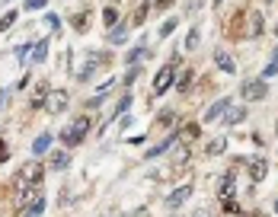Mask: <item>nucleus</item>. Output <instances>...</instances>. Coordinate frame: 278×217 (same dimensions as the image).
<instances>
[{
	"mask_svg": "<svg viewBox=\"0 0 278 217\" xmlns=\"http://www.w3.org/2000/svg\"><path fill=\"white\" fill-rule=\"evenodd\" d=\"M186 157H189V150H186V147H179V150H176V163H186Z\"/></svg>",
	"mask_w": 278,
	"mask_h": 217,
	"instance_id": "4c0bfd02",
	"label": "nucleus"
},
{
	"mask_svg": "<svg viewBox=\"0 0 278 217\" xmlns=\"http://www.w3.org/2000/svg\"><path fill=\"white\" fill-rule=\"evenodd\" d=\"M198 39H202V32H198V29L189 32V39H186V51H189V55H192V51L198 48Z\"/></svg>",
	"mask_w": 278,
	"mask_h": 217,
	"instance_id": "b1692460",
	"label": "nucleus"
},
{
	"mask_svg": "<svg viewBox=\"0 0 278 217\" xmlns=\"http://www.w3.org/2000/svg\"><path fill=\"white\" fill-rule=\"evenodd\" d=\"M214 4H221V0H214Z\"/></svg>",
	"mask_w": 278,
	"mask_h": 217,
	"instance_id": "49530a36",
	"label": "nucleus"
},
{
	"mask_svg": "<svg viewBox=\"0 0 278 217\" xmlns=\"http://www.w3.org/2000/svg\"><path fill=\"white\" fill-rule=\"evenodd\" d=\"M214 64H218L224 74H233V71H237V64H233V58L227 55V51H214Z\"/></svg>",
	"mask_w": 278,
	"mask_h": 217,
	"instance_id": "ddd939ff",
	"label": "nucleus"
},
{
	"mask_svg": "<svg viewBox=\"0 0 278 217\" xmlns=\"http://www.w3.org/2000/svg\"><path fill=\"white\" fill-rule=\"evenodd\" d=\"M0 160H7V144L0 141Z\"/></svg>",
	"mask_w": 278,
	"mask_h": 217,
	"instance_id": "ea45409f",
	"label": "nucleus"
},
{
	"mask_svg": "<svg viewBox=\"0 0 278 217\" xmlns=\"http://www.w3.org/2000/svg\"><path fill=\"white\" fill-rule=\"evenodd\" d=\"M192 77H195V71H192V67H186V71L179 74V80H176V86H179V90H189V83H192Z\"/></svg>",
	"mask_w": 278,
	"mask_h": 217,
	"instance_id": "5701e85b",
	"label": "nucleus"
},
{
	"mask_svg": "<svg viewBox=\"0 0 278 217\" xmlns=\"http://www.w3.org/2000/svg\"><path fill=\"white\" fill-rule=\"evenodd\" d=\"M112 4H115V0H112Z\"/></svg>",
	"mask_w": 278,
	"mask_h": 217,
	"instance_id": "de8ad7c7",
	"label": "nucleus"
},
{
	"mask_svg": "<svg viewBox=\"0 0 278 217\" xmlns=\"http://www.w3.org/2000/svg\"><path fill=\"white\" fill-rule=\"evenodd\" d=\"M99 61H102L99 51H86V55H83V64L77 67V80H86V77H90V74L99 67Z\"/></svg>",
	"mask_w": 278,
	"mask_h": 217,
	"instance_id": "423d86ee",
	"label": "nucleus"
},
{
	"mask_svg": "<svg viewBox=\"0 0 278 217\" xmlns=\"http://www.w3.org/2000/svg\"><path fill=\"white\" fill-rule=\"evenodd\" d=\"M198 134H202V125H198V121H189V125L182 128V137H186V141H195Z\"/></svg>",
	"mask_w": 278,
	"mask_h": 217,
	"instance_id": "4be33fe9",
	"label": "nucleus"
},
{
	"mask_svg": "<svg viewBox=\"0 0 278 217\" xmlns=\"http://www.w3.org/2000/svg\"><path fill=\"white\" fill-rule=\"evenodd\" d=\"M259 32H262V16H253V29H249V36H259Z\"/></svg>",
	"mask_w": 278,
	"mask_h": 217,
	"instance_id": "c756f323",
	"label": "nucleus"
},
{
	"mask_svg": "<svg viewBox=\"0 0 278 217\" xmlns=\"http://www.w3.org/2000/svg\"><path fill=\"white\" fill-rule=\"evenodd\" d=\"M192 217H208V211H195V214H192Z\"/></svg>",
	"mask_w": 278,
	"mask_h": 217,
	"instance_id": "a19ab883",
	"label": "nucleus"
},
{
	"mask_svg": "<svg viewBox=\"0 0 278 217\" xmlns=\"http://www.w3.org/2000/svg\"><path fill=\"white\" fill-rule=\"evenodd\" d=\"M268 176V163H265V157H256L253 163H249V179L253 182H262Z\"/></svg>",
	"mask_w": 278,
	"mask_h": 217,
	"instance_id": "9d476101",
	"label": "nucleus"
},
{
	"mask_svg": "<svg viewBox=\"0 0 278 217\" xmlns=\"http://www.w3.org/2000/svg\"><path fill=\"white\" fill-rule=\"evenodd\" d=\"M240 93H243V99H246V102L265 99V96H268V83H265V77H256V80H246V83L240 86Z\"/></svg>",
	"mask_w": 278,
	"mask_h": 217,
	"instance_id": "20e7f679",
	"label": "nucleus"
},
{
	"mask_svg": "<svg viewBox=\"0 0 278 217\" xmlns=\"http://www.w3.org/2000/svg\"><path fill=\"white\" fill-rule=\"evenodd\" d=\"M90 20H93V13H90V10H80V13H74L71 23H74L77 32H86V29H90Z\"/></svg>",
	"mask_w": 278,
	"mask_h": 217,
	"instance_id": "2eb2a0df",
	"label": "nucleus"
},
{
	"mask_svg": "<svg viewBox=\"0 0 278 217\" xmlns=\"http://www.w3.org/2000/svg\"><path fill=\"white\" fill-rule=\"evenodd\" d=\"M131 106V93H125V96H121V102L115 106V112H112V115H125V109Z\"/></svg>",
	"mask_w": 278,
	"mask_h": 217,
	"instance_id": "bb28decb",
	"label": "nucleus"
},
{
	"mask_svg": "<svg viewBox=\"0 0 278 217\" xmlns=\"http://www.w3.org/2000/svg\"><path fill=\"white\" fill-rule=\"evenodd\" d=\"M272 207H275V214H278V198H275V204H272Z\"/></svg>",
	"mask_w": 278,
	"mask_h": 217,
	"instance_id": "79ce46f5",
	"label": "nucleus"
},
{
	"mask_svg": "<svg viewBox=\"0 0 278 217\" xmlns=\"http://www.w3.org/2000/svg\"><path fill=\"white\" fill-rule=\"evenodd\" d=\"M275 74H278V61H275V64H268V67H265V74H262V77H275Z\"/></svg>",
	"mask_w": 278,
	"mask_h": 217,
	"instance_id": "58836bf2",
	"label": "nucleus"
},
{
	"mask_svg": "<svg viewBox=\"0 0 278 217\" xmlns=\"http://www.w3.org/2000/svg\"><path fill=\"white\" fill-rule=\"evenodd\" d=\"M128 26H131V23H121V26H115V32H112V36H109V42H121V39H125V29H128Z\"/></svg>",
	"mask_w": 278,
	"mask_h": 217,
	"instance_id": "a878e982",
	"label": "nucleus"
},
{
	"mask_svg": "<svg viewBox=\"0 0 278 217\" xmlns=\"http://www.w3.org/2000/svg\"><path fill=\"white\" fill-rule=\"evenodd\" d=\"M48 93H51V86H48V83H39L36 90H32V109H42V106H45Z\"/></svg>",
	"mask_w": 278,
	"mask_h": 217,
	"instance_id": "4468645a",
	"label": "nucleus"
},
{
	"mask_svg": "<svg viewBox=\"0 0 278 217\" xmlns=\"http://www.w3.org/2000/svg\"><path fill=\"white\" fill-rule=\"evenodd\" d=\"M0 106H4V96H0Z\"/></svg>",
	"mask_w": 278,
	"mask_h": 217,
	"instance_id": "c03bdc74",
	"label": "nucleus"
},
{
	"mask_svg": "<svg viewBox=\"0 0 278 217\" xmlns=\"http://www.w3.org/2000/svg\"><path fill=\"white\" fill-rule=\"evenodd\" d=\"M224 121H227V128H230V125H240V121H246V106H230L227 112H224Z\"/></svg>",
	"mask_w": 278,
	"mask_h": 217,
	"instance_id": "f8f14e48",
	"label": "nucleus"
},
{
	"mask_svg": "<svg viewBox=\"0 0 278 217\" xmlns=\"http://www.w3.org/2000/svg\"><path fill=\"white\" fill-rule=\"evenodd\" d=\"M189 198H192V185H182V188H176V192L167 195V207H170V211H176V207H182Z\"/></svg>",
	"mask_w": 278,
	"mask_h": 217,
	"instance_id": "6e6552de",
	"label": "nucleus"
},
{
	"mask_svg": "<svg viewBox=\"0 0 278 217\" xmlns=\"http://www.w3.org/2000/svg\"><path fill=\"white\" fill-rule=\"evenodd\" d=\"M275 131H278V121H275Z\"/></svg>",
	"mask_w": 278,
	"mask_h": 217,
	"instance_id": "a18cd8bd",
	"label": "nucleus"
},
{
	"mask_svg": "<svg viewBox=\"0 0 278 217\" xmlns=\"http://www.w3.org/2000/svg\"><path fill=\"white\" fill-rule=\"evenodd\" d=\"M67 99H71V96H67V90H51L48 99H45V109L51 112V115H61V112L67 109Z\"/></svg>",
	"mask_w": 278,
	"mask_h": 217,
	"instance_id": "39448f33",
	"label": "nucleus"
},
{
	"mask_svg": "<svg viewBox=\"0 0 278 217\" xmlns=\"http://www.w3.org/2000/svg\"><path fill=\"white\" fill-rule=\"evenodd\" d=\"M151 4H154V10H170L173 0H151Z\"/></svg>",
	"mask_w": 278,
	"mask_h": 217,
	"instance_id": "72a5a7b5",
	"label": "nucleus"
},
{
	"mask_svg": "<svg viewBox=\"0 0 278 217\" xmlns=\"http://www.w3.org/2000/svg\"><path fill=\"white\" fill-rule=\"evenodd\" d=\"M115 20H118L115 10H106V13H102V23H106V26H115Z\"/></svg>",
	"mask_w": 278,
	"mask_h": 217,
	"instance_id": "2f4dec72",
	"label": "nucleus"
},
{
	"mask_svg": "<svg viewBox=\"0 0 278 217\" xmlns=\"http://www.w3.org/2000/svg\"><path fill=\"white\" fill-rule=\"evenodd\" d=\"M48 147H51V134H42V137H36V144H32V153H36V157H42Z\"/></svg>",
	"mask_w": 278,
	"mask_h": 217,
	"instance_id": "412c9836",
	"label": "nucleus"
},
{
	"mask_svg": "<svg viewBox=\"0 0 278 217\" xmlns=\"http://www.w3.org/2000/svg\"><path fill=\"white\" fill-rule=\"evenodd\" d=\"M48 58V39H42L36 48H32V61H36V64H42V61Z\"/></svg>",
	"mask_w": 278,
	"mask_h": 217,
	"instance_id": "aec40b11",
	"label": "nucleus"
},
{
	"mask_svg": "<svg viewBox=\"0 0 278 217\" xmlns=\"http://www.w3.org/2000/svg\"><path fill=\"white\" fill-rule=\"evenodd\" d=\"M173 141H176V134H170L167 141H160L157 147H151V150H147V160H154V157H160V153H167L170 147H173Z\"/></svg>",
	"mask_w": 278,
	"mask_h": 217,
	"instance_id": "dca6fc26",
	"label": "nucleus"
},
{
	"mask_svg": "<svg viewBox=\"0 0 278 217\" xmlns=\"http://www.w3.org/2000/svg\"><path fill=\"white\" fill-rule=\"evenodd\" d=\"M13 23H16V10H10V13H4V16H0V32H7V29H10Z\"/></svg>",
	"mask_w": 278,
	"mask_h": 217,
	"instance_id": "393cba45",
	"label": "nucleus"
},
{
	"mask_svg": "<svg viewBox=\"0 0 278 217\" xmlns=\"http://www.w3.org/2000/svg\"><path fill=\"white\" fill-rule=\"evenodd\" d=\"M230 106H233V102H230V96H224V99H218V102H214L211 109L205 112V121H214V118H221V115H224V112H227Z\"/></svg>",
	"mask_w": 278,
	"mask_h": 217,
	"instance_id": "9b49d317",
	"label": "nucleus"
},
{
	"mask_svg": "<svg viewBox=\"0 0 278 217\" xmlns=\"http://www.w3.org/2000/svg\"><path fill=\"white\" fill-rule=\"evenodd\" d=\"M173 29H176V20H167V23H163V29H160V36H170Z\"/></svg>",
	"mask_w": 278,
	"mask_h": 217,
	"instance_id": "f704fd0d",
	"label": "nucleus"
},
{
	"mask_svg": "<svg viewBox=\"0 0 278 217\" xmlns=\"http://www.w3.org/2000/svg\"><path fill=\"white\" fill-rule=\"evenodd\" d=\"M29 51H32V45H20V48H16V55H20L23 64H26V55H29Z\"/></svg>",
	"mask_w": 278,
	"mask_h": 217,
	"instance_id": "c9c22d12",
	"label": "nucleus"
},
{
	"mask_svg": "<svg viewBox=\"0 0 278 217\" xmlns=\"http://www.w3.org/2000/svg\"><path fill=\"white\" fill-rule=\"evenodd\" d=\"M141 55H144V45H137V48L131 51V55H128V61H131V64H134V61H137V58H141Z\"/></svg>",
	"mask_w": 278,
	"mask_h": 217,
	"instance_id": "e433bc0d",
	"label": "nucleus"
},
{
	"mask_svg": "<svg viewBox=\"0 0 278 217\" xmlns=\"http://www.w3.org/2000/svg\"><path fill=\"white\" fill-rule=\"evenodd\" d=\"M42 211H45V195H42V192H32L29 198H26L23 214H26V217H42Z\"/></svg>",
	"mask_w": 278,
	"mask_h": 217,
	"instance_id": "0eeeda50",
	"label": "nucleus"
},
{
	"mask_svg": "<svg viewBox=\"0 0 278 217\" xmlns=\"http://www.w3.org/2000/svg\"><path fill=\"white\" fill-rule=\"evenodd\" d=\"M86 131H90V118H86V115H77L71 125L61 131V141H64L67 147H77V144L86 141Z\"/></svg>",
	"mask_w": 278,
	"mask_h": 217,
	"instance_id": "f257e3e1",
	"label": "nucleus"
},
{
	"mask_svg": "<svg viewBox=\"0 0 278 217\" xmlns=\"http://www.w3.org/2000/svg\"><path fill=\"white\" fill-rule=\"evenodd\" d=\"M224 147H227V137H214V141L205 147V153H208V157H221Z\"/></svg>",
	"mask_w": 278,
	"mask_h": 217,
	"instance_id": "f3484780",
	"label": "nucleus"
},
{
	"mask_svg": "<svg viewBox=\"0 0 278 217\" xmlns=\"http://www.w3.org/2000/svg\"><path fill=\"white\" fill-rule=\"evenodd\" d=\"M67 163H71V157H67V150H55V153H51V169H64Z\"/></svg>",
	"mask_w": 278,
	"mask_h": 217,
	"instance_id": "6ab92c4d",
	"label": "nucleus"
},
{
	"mask_svg": "<svg viewBox=\"0 0 278 217\" xmlns=\"http://www.w3.org/2000/svg\"><path fill=\"white\" fill-rule=\"evenodd\" d=\"M42 176H45V166H42V160H29L20 172V188H39Z\"/></svg>",
	"mask_w": 278,
	"mask_h": 217,
	"instance_id": "f03ea898",
	"label": "nucleus"
},
{
	"mask_svg": "<svg viewBox=\"0 0 278 217\" xmlns=\"http://www.w3.org/2000/svg\"><path fill=\"white\" fill-rule=\"evenodd\" d=\"M233 192H237V176H233V172H224L221 185H218V195L221 198H233Z\"/></svg>",
	"mask_w": 278,
	"mask_h": 217,
	"instance_id": "1a4fd4ad",
	"label": "nucleus"
},
{
	"mask_svg": "<svg viewBox=\"0 0 278 217\" xmlns=\"http://www.w3.org/2000/svg\"><path fill=\"white\" fill-rule=\"evenodd\" d=\"M221 201H224V214H240V204L233 198H221Z\"/></svg>",
	"mask_w": 278,
	"mask_h": 217,
	"instance_id": "cd10ccee",
	"label": "nucleus"
},
{
	"mask_svg": "<svg viewBox=\"0 0 278 217\" xmlns=\"http://www.w3.org/2000/svg\"><path fill=\"white\" fill-rule=\"evenodd\" d=\"M173 118H176V112H173V109H167V112H160L157 125H173Z\"/></svg>",
	"mask_w": 278,
	"mask_h": 217,
	"instance_id": "c85d7f7f",
	"label": "nucleus"
},
{
	"mask_svg": "<svg viewBox=\"0 0 278 217\" xmlns=\"http://www.w3.org/2000/svg\"><path fill=\"white\" fill-rule=\"evenodd\" d=\"M173 83H176V67H173V64H163L160 71H157V77H154L151 96H163V93H167Z\"/></svg>",
	"mask_w": 278,
	"mask_h": 217,
	"instance_id": "7ed1b4c3",
	"label": "nucleus"
},
{
	"mask_svg": "<svg viewBox=\"0 0 278 217\" xmlns=\"http://www.w3.org/2000/svg\"><path fill=\"white\" fill-rule=\"evenodd\" d=\"M48 0H26V10H42Z\"/></svg>",
	"mask_w": 278,
	"mask_h": 217,
	"instance_id": "7c9ffc66",
	"label": "nucleus"
},
{
	"mask_svg": "<svg viewBox=\"0 0 278 217\" xmlns=\"http://www.w3.org/2000/svg\"><path fill=\"white\" fill-rule=\"evenodd\" d=\"M151 7H154V4H141V7L134 10V16H131V26H134V29H137V26H144L147 13H151Z\"/></svg>",
	"mask_w": 278,
	"mask_h": 217,
	"instance_id": "a211bd4d",
	"label": "nucleus"
},
{
	"mask_svg": "<svg viewBox=\"0 0 278 217\" xmlns=\"http://www.w3.org/2000/svg\"><path fill=\"white\" fill-rule=\"evenodd\" d=\"M275 61H278V48H275Z\"/></svg>",
	"mask_w": 278,
	"mask_h": 217,
	"instance_id": "37998d69",
	"label": "nucleus"
},
{
	"mask_svg": "<svg viewBox=\"0 0 278 217\" xmlns=\"http://www.w3.org/2000/svg\"><path fill=\"white\" fill-rule=\"evenodd\" d=\"M45 23H48V29H51V32H55V29H58V26H61V20H58V16H55V13H48V16H45Z\"/></svg>",
	"mask_w": 278,
	"mask_h": 217,
	"instance_id": "473e14b6",
	"label": "nucleus"
}]
</instances>
